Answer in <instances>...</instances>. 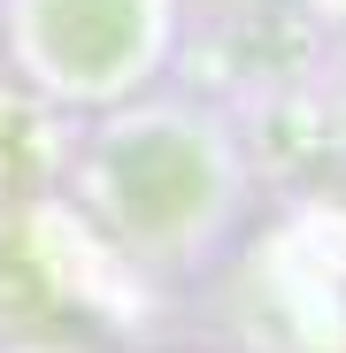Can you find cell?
I'll return each instance as SVG.
<instances>
[{
    "label": "cell",
    "instance_id": "cell-1",
    "mask_svg": "<svg viewBox=\"0 0 346 353\" xmlns=\"http://www.w3.org/2000/svg\"><path fill=\"white\" fill-rule=\"evenodd\" d=\"M100 185H108V208H115V223L131 239L177 246L215 208L223 169L200 146V131H185V123H124L115 146L100 154Z\"/></svg>",
    "mask_w": 346,
    "mask_h": 353
},
{
    "label": "cell",
    "instance_id": "cell-2",
    "mask_svg": "<svg viewBox=\"0 0 346 353\" xmlns=\"http://www.w3.org/2000/svg\"><path fill=\"white\" fill-rule=\"evenodd\" d=\"M162 0H23V46L62 92H115L154 54Z\"/></svg>",
    "mask_w": 346,
    "mask_h": 353
}]
</instances>
